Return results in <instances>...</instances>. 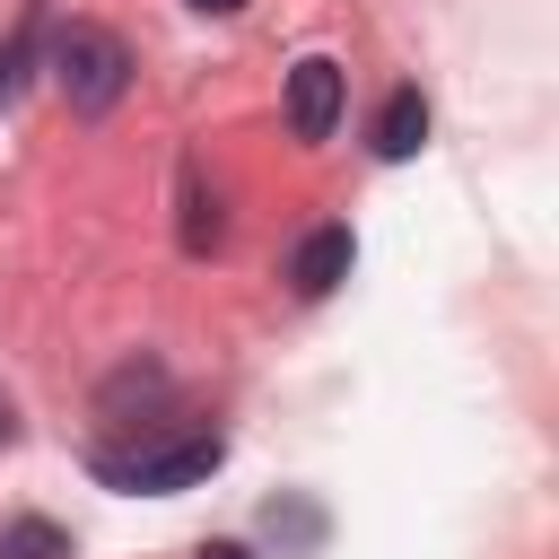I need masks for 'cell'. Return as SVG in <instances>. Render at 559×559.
<instances>
[{
	"label": "cell",
	"instance_id": "obj_1",
	"mask_svg": "<svg viewBox=\"0 0 559 559\" xmlns=\"http://www.w3.org/2000/svg\"><path fill=\"white\" fill-rule=\"evenodd\" d=\"M52 79H61V96H70V114H114L122 105V87H131V44L114 35V26H96V17H70L61 35H52Z\"/></svg>",
	"mask_w": 559,
	"mask_h": 559
},
{
	"label": "cell",
	"instance_id": "obj_2",
	"mask_svg": "<svg viewBox=\"0 0 559 559\" xmlns=\"http://www.w3.org/2000/svg\"><path fill=\"white\" fill-rule=\"evenodd\" d=\"M87 463H96V480H114V489L175 498V489H192V480H210V472L227 463V437H218V428H183V437H166V445H140V454H114V445H96Z\"/></svg>",
	"mask_w": 559,
	"mask_h": 559
},
{
	"label": "cell",
	"instance_id": "obj_3",
	"mask_svg": "<svg viewBox=\"0 0 559 559\" xmlns=\"http://www.w3.org/2000/svg\"><path fill=\"white\" fill-rule=\"evenodd\" d=\"M341 105H349V70L332 52H306L288 70V131L297 140H332L341 131Z\"/></svg>",
	"mask_w": 559,
	"mask_h": 559
},
{
	"label": "cell",
	"instance_id": "obj_4",
	"mask_svg": "<svg viewBox=\"0 0 559 559\" xmlns=\"http://www.w3.org/2000/svg\"><path fill=\"white\" fill-rule=\"evenodd\" d=\"M349 262H358L349 227H314V236L288 253V288H297V297H332V288L349 280Z\"/></svg>",
	"mask_w": 559,
	"mask_h": 559
},
{
	"label": "cell",
	"instance_id": "obj_5",
	"mask_svg": "<svg viewBox=\"0 0 559 559\" xmlns=\"http://www.w3.org/2000/svg\"><path fill=\"white\" fill-rule=\"evenodd\" d=\"M419 148H428V96H419V87H393V96L376 105V157L402 166V157H419Z\"/></svg>",
	"mask_w": 559,
	"mask_h": 559
},
{
	"label": "cell",
	"instance_id": "obj_6",
	"mask_svg": "<svg viewBox=\"0 0 559 559\" xmlns=\"http://www.w3.org/2000/svg\"><path fill=\"white\" fill-rule=\"evenodd\" d=\"M0 559H70V533L52 515H17V524H0Z\"/></svg>",
	"mask_w": 559,
	"mask_h": 559
},
{
	"label": "cell",
	"instance_id": "obj_7",
	"mask_svg": "<svg viewBox=\"0 0 559 559\" xmlns=\"http://www.w3.org/2000/svg\"><path fill=\"white\" fill-rule=\"evenodd\" d=\"M35 35H44V9H26V26H17L9 44H0V105H9L17 87H26V70H35Z\"/></svg>",
	"mask_w": 559,
	"mask_h": 559
},
{
	"label": "cell",
	"instance_id": "obj_8",
	"mask_svg": "<svg viewBox=\"0 0 559 559\" xmlns=\"http://www.w3.org/2000/svg\"><path fill=\"white\" fill-rule=\"evenodd\" d=\"M218 245V201H201V183L183 192V253H210Z\"/></svg>",
	"mask_w": 559,
	"mask_h": 559
},
{
	"label": "cell",
	"instance_id": "obj_9",
	"mask_svg": "<svg viewBox=\"0 0 559 559\" xmlns=\"http://www.w3.org/2000/svg\"><path fill=\"white\" fill-rule=\"evenodd\" d=\"M262 524H271V533H288V542H323V515H314V507H271Z\"/></svg>",
	"mask_w": 559,
	"mask_h": 559
},
{
	"label": "cell",
	"instance_id": "obj_10",
	"mask_svg": "<svg viewBox=\"0 0 559 559\" xmlns=\"http://www.w3.org/2000/svg\"><path fill=\"white\" fill-rule=\"evenodd\" d=\"M183 9H201V17H236L245 0H183Z\"/></svg>",
	"mask_w": 559,
	"mask_h": 559
},
{
	"label": "cell",
	"instance_id": "obj_11",
	"mask_svg": "<svg viewBox=\"0 0 559 559\" xmlns=\"http://www.w3.org/2000/svg\"><path fill=\"white\" fill-rule=\"evenodd\" d=\"M201 559H253L245 542H201Z\"/></svg>",
	"mask_w": 559,
	"mask_h": 559
},
{
	"label": "cell",
	"instance_id": "obj_12",
	"mask_svg": "<svg viewBox=\"0 0 559 559\" xmlns=\"http://www.w3.org/2000/svg\"><path fill=\"white\" fill-rule=\"evenodd\" d=\"M9 437H17V411H9V393H0V445H9Z\"/></svg>",
	"mask_w": 559,
	"mask_h": 559
}]
</instances>
